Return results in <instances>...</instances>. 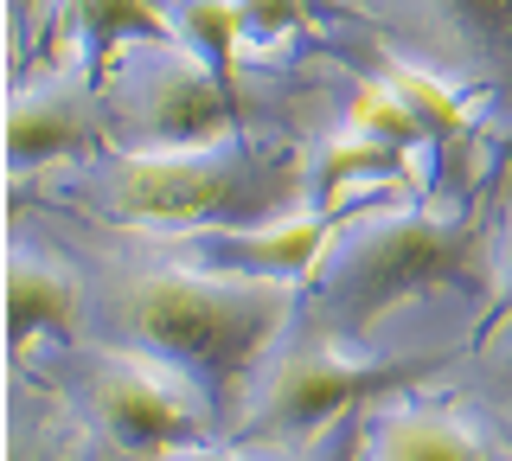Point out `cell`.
Here are the masks:
<instances>
[{
	"mask_svg": "<svg viewBox=\"0 0 512 461\" xmlns=\"http://www.w3.org/2000/svg\"><path fill=\"white\" fill-rule=\"evenodd\" d=\"M295 321V282L218 276L192 263L116 269L96 295V327L109 346L154 359L212 410L218 429H237Z\"/></svg>",
	"mask_w": 512,
	"mask_h": 461,
	"instance_id": "1",
	"label": "cell"
},
{
	"mask_svg": "<svg viewBox=\"0 0 512 461\" xmlns=\"http://www.w3.org/2000/svg\"><path fill=\"white\" fill-rule=\"evenodd\" d=\"M96 205L122 225L199 231V225H256V218L301 212V167H256L244 135L205 148H122L90 180Z\"/></svg>",
	"mask_w": 512,
	"mask_h": 461,
	"instance_id": "2",
	"label": "cell"
},
{
	"mask_svg": "<svg viewBox=\"0 0 512 461\" xmlns=\"http://www.w3.org/2000/svg\"><path fill=\"white\" fill-rule=\"evenodd\" d=\"M468 257H474V218H442L416 212V205L346 218L314 263V308L327 321V340L372 333L410 295L455 282Z\"/></svg>",
	"mask_w": 512,
	"mask_h": 461,
	"instance_id": "3",
	"label": "cell"
},
{
	"mask_svg": "<svg viewBox=\"0 0 512 461\" xmlns=\"http://www.w3.org/2000/svg\"><path fill=\"white\" fill-rule=\"evenodd\" d=\"M96 90H103V122L128 148H205V141L244 135L250 122V109L180 39L122 45Z\"/></svg>",
	"mask_w": 512,
	"mask_h": 461,
	"instance_id": "4",
	"label": "cell"
},
{
	"mask_svg": "<svg viewBox=\"0 0 512 461\" xmlns=\"http://www.w3.org/2000/svg\"><path fill=\"white\" fill-rule=\"evenodd\" d=\"M442 372V359H416V365H372L340 353V340L320 346H288V353L269 359L263 385H256L244 423L231 429V449H244L250 461H288L301 455L320 429H333L359 397H378L391 385H410V378Z\"/></svg>",
	"mask_w": 512,
	"mask_h": 461,
	"instance_id": "5",
	"label": "cell"
},
{
	"mask_svg": "<svg viewBox=\"0 0 512 461\" xmlns=\"http://www.w3.org/2000/svg\"><path fill=\"white\" fill-rule=\"evenodd\" d=\"M58 391L77 410L90 436H103L128 461H154L173 449H199L212 436V410L192 397L173 372H160L141 353H64L58 359Z\"/></svg>",
	"mask_w": 512,
	"mask_h": 461,
	"instance_id": "6",
	"label": "cell"
},
{
	"mask_svg": "<svg viewBox=\"0 0 512 461\" xmlns=\"http://www.w3.org/2000/svg\"><path fill=\"white\" fill-rule=\"evenodd\" d=\"M391 52L480 97H512V0H365Z\"/></svg>",
	"mask_w": 512,
	"mask_h": 461,
	"instance_id": "7",
	"label": "cell"
},
{
	"mask_svg": "<svg viewBox=\"0 0 512 461\" xmlns=\"http://www.w3.org/2000/svg\"><path fill=\"white\" fill-rule=\"evenodd\" d=\"M103 122V90L84 58H39L32 71L13 77V103H7V180H32V173L71 161L96 141Z\"/></svg>",
	"mask_w": 512,
	"mask_h": 461,
	"instance_id": "8",
	"label": "cell"
},
{
	"mask_svg": "<svg viewBox=\"0 0 512 461\" xmlns=\"http://www.w3.org/2000/svg\"><path fill=\"white\" fill-rule=\"evenodd\" d=\"M333 237L327 212H282L256 225H199V231H167V257L218 276H263V282H301L314 276L320 250Z\"/></svg>",
	"mask_w": 512,
	"mask_h": 461,
	"instance_id": "9",
	"label": "cell"
},
{
	"mask_svg": "<svg viewBox=\"0 0 512 461\" xmlns=\"http://www.w3.org/2000/svg\"><path fill=\"white\" fill-rule=\"evenodd\" d=\"M84 321V282L71 263H58L39 244H13L7 250V359L26 365L32 346L71 333Z\"/></svg>",
	"mask_w": 512,
	"mask_h": 461,
	"instance_id": "10",
	"label": "cell"
},
{
	"mask_svg": "<svg viewBox=\"0 0 512 461\" xmlns=\"http://www.w3.org/2000/svg\"><path fill=\"white\" fill-rule=\"evenodd\" d=\"M410 167H416L410 154L384 148V141H365V135H352L346 122H333V129L314 135L308 154H301V205L340 218L359 186H404Z\"/></svg>",
	"mask_w": 512,
	"mask_h": 461,
	"instance_id": "11",
	"label": "cell"
},
{
	"mask_svg": "<svg viewBox=\"0 0 512 461\" xmlns=\"http://www.w3.org/2000/svg\"><path fill=\"white\" fill-rule=\"evenodd\" d=\"M135 39H173L167 33V13L160 0H64L58 20H52V39H45V58H84V65L103 77L109 58Z\"/></svg>",
	"mask_w": 512,
	"mask_h": 461,
	"instance_id": "12",
	"label": "cell"
},
{
	"mask_svg": "<svg viewBox=\"0 0 512 461\" xmlns=\"http://www.w3.org/2000/svg\"><path fill=\"white\" fill-rule=\"evenodd\" d=\"M359 461H493V449L448 410L384 404L359 436Z\"/></svg>",
	"mask_w": 512,
	"mask_h": 461,
	"instance_id": "13",
	"label": "cell"
},
{
	"mask_svg": "<svg viewBox=\"0 0 512 461\" xmlns=\"http://www.w3.org/2000/svg\"><path fill=\"white\" fill-rule=\"evenodd\" d=\"M160 13H167V33L180 39L237 103L250 109V90H244V77H237V52H244L237 0H160Z\"/></svg>",
	"mask_w": 512,
	"mask_h": 461,
	"instance_id": "14",
	"label": "cell"
},
{
	"mask_svg": "<svg viewBox=\"0 0 512 461\" xmlns=\"http://www.w3.org/2000/svg\"><path fill=\"white\" fill-rule=\"evenodd\" d=\"M77 410H64L45 385L13 378L7 397V461H77Z\"/></svg>",
	"mask_w": 512,
	"mask_h": 461,
	"instance_id": "15",
	"label": "cell"
},
{
	"mask_svg": "<svg viewBox=\"0 0 512 461\" xmlns=\"http://www.w3.org/2000/svg\"><path fill=\"white\" fill-rule=\"evenodd\" d=\"M346 129L352 135H365V141H384V148H397V154H436L429 148V129L423 122H416V109L397 97L391 84H384V77H359V84L346 90Z\"/></svg>",
	"mask_w": 512,
	"mask_h": 461,
	"instance_id": "16",
	"label": "cell"
},
{
	"mask_svg": "<svg viewBox=\"0 0 512 461\" xmlns=\"http://www.w3.org/2000/svg\"><path fill=\"white\" fill-rule=\"evenodd\" d=\"M237 26H244V45H256V52H282L308 26V0H237Z\"/></svg>",
	"mask_w": 512,
	"mask_h": 461,
	"instance_id": "17",
	"label": "cell"
},
{
	"mask_svg": "<svg viewBox=\"0 0 512 461\" xmlns=\"http://www.w3.org/2000/svg\"><path fill=\"white\" fill-rule=\"evenodd\" d=\"M58 7H64V0H7V58H13V77L32 71L45 58V39H52Z\"/></svg>",
	"mask_w": 512,
	"mask_h": 461,
	"instance_id": "18",
	"label": "cell"
},
{
	"mask_svg": "<svg viewBox=\"0 0 512 461\" xmlns=\"http://www.w3.org/2000/svg\"><path fill=\"white\" fill-rule=\"evenodd\" d=\"M487 276H493V314H487V327L493 321H512V225L493 237V269H487Z\"/></svg>",
	"mask_w": 512,
	"mask_h": 461,
	"instance_id": "19",
	"label": "cell"
},
{
	"mask_svg": "<svg viewBox=\"0 0 512 461\" xmlns=\"http://www.w3.org/2000/svg\"><path fill=\"white\" fill-rule=\"evenodd\" d=\"M487 378H493V397H500V417H512V333L487 353Z\"/></svg>",
	"mask_w": 512,
	"mask_h": 461,
	"instance_id": "20",
	"label": "cell"
},
{
	"mask_svg": "<svg viewBox=\"0 0 512 461\" xmlns=\"http://www.w3.org/2000/svg\"><path fill=\"white\" fill-rule=\"evenodd\" d=\"M154 461H250L244 449H212V442H199V449H173V455H154Z\"/></svg>",
	"mask_w": 512,
	"mask_h": 461,
	"instance_id": "21",
	"label": "cell"
},
{
	"mask_svg": "<svg viewBox=\"0 0 512 461\" xmlns=\"http://www.w3.org/2000/svg\"><path fill=\"white\" fill-rule=\"evenodd\" d=\"M327 13H346V20H365V0H320Z\"/></svg>",
	"mask_w": 512,
	"mask_h": 461,
	"instance_id": "22",
	"label": "cell"
},
{
	"mask_svg": "<svg viewBox=\"0 0 512 461\" xmlns=\"http://www.w3.org/2000/svg\"><path fill=\"white\" fill-rule=\"evenodd\" d=\"M493 461H512V442H493Z\"/></svg>",
	"mask_w": 512,
	"mask_h": 461,
	"instance_id": "23",
	"label": "cell"
},
{
	"mask_svg": "<svg viewBox=\"0 0 512 461\" xmlns=\"http://www.w3.org/2000/svg\"><path fill=\"white\" fill-rule=\"evenodd\" d=\"M500 436H506V442H512V417H500Z\"/></svg>",
	"mask_w": 512,
	"mask_h": 461,
	"instance_id": "24",
	"label": "cell"
}]
</instances>
